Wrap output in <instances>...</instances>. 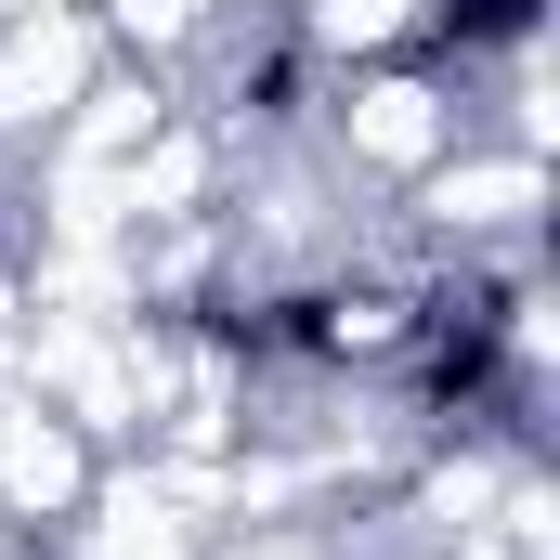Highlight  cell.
<instances>
[{"mask_svg": "<svg viewBox=\"0 0 560 560\" xmlns=\"http://www.w3.org/2000/svg\"><path fill=\"white\" fill-rule=\"evenodd\" d=\"M548 156L535 143H495V131H469V143H443L418 183L392 196V222L430 248V275L443 261H535L548 248Z\"/></svg>", "mask_w": 560, "mask_h": 560, "instance_id": "cell-2", "label": "cell"}, {"mask_svg": "<svg viewBox=\"0 0 560 560\" xmlns=\"http://www.w3.org/2000/svg\"><path fill=\"white\" fill-rule=\"evenodd\" d=\"M222 13H248V0H92L105 52H131V66H156V79H170V66H183V52H196Z\"/></svg>", "mask_w": 560, "mask_h": 560, "instance_id": "cell-5", "label": "cell"}, {"mask_svg": "<svg viewBox=\"0 0 560 560\" xmlns=\"http://www.w3.org/2000/svg\"><path fill=\"white\" fill-rule=\"evenodd\" d=\"M196 560H378L365 509H300V522H209Z\"/></svg>", "mask_w": 560, "mask_h": 560, "instance_id": "cell-4", "label": "cell"}, {"mask_svg": "<svg viewBox=\"0 0 560 560\" xmlns=\"http://www.w3.org/2000/svg\"><path fill=\"white\" fill-rule=\"evenodd\" d=\"M300 143H313L365 209H392L443 143H469V92H456L430 52H365V66H326L313 131H300Z\"/></svg>", "mask_w": 560, "mask_h": 560, "instance_id": "cell-1", "label": "cell"}, {"mask_svg": "<svg viewBox=\"0 0 560 560\" xmlns=\"http://www.w3.org/2000/svg\"><path fill=\"white\" fill-rule=\"evenodd\" d=\"M92 482H105V443L79 418H52L26 378H0V535L13 548H52L92 509Z\"/></svg>", "mask_w": 560, "mask_h": 560, "instance_id": "cell-3", "label": "cell"}]
</instances>
